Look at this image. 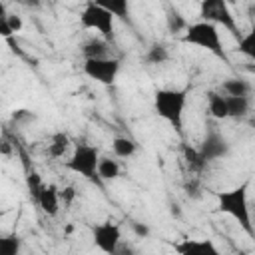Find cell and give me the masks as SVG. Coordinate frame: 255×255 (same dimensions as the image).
Here are the masks:
<instances>
[{"mask_svg": "<svg viewBox=\"0 0 255 255\" xmlns=\"http://www.w3.org/2000/svg\"><path fill=\"white\" fill-rule=\"evenodd\" d=\"M237 52L255 62V26L247 34L237 38Z\"/></svg>", "mask_w": 255, "mask_h": 255, "instance_id": "obj_20", "label": "cell"}, {"mask_svg": "<svg viewBox=\"0 0 255 255\" xmlns=\"http://www.w3.org/2000/svg\"><path fill=\"white\" fill-rule=\"evenodd\" d=\"M94 2L106 8L108 12H112L120 20H128L129 16V0H94Z\"/></svg>", "mask_w": 255, "mask_h": 255, "instance_id": "obj_17", "label": "cell"}, {"mask_svg": "<svg viewBox=\"0 0 255 255\" xmlns=\"http://www.w3.org/2000/svg\"><path fill=\"white\" fill-rule=\"evenodd\" d=\"M36 203L40 205V209H42L46 215H50V217L58 215V211H60V203H62V201H60V189H58L54 183L44 185V189L40 191Z\"/></svg>", "mask_w": 255, "mask_h": 255, "instance_id": "obj_10", "label": "cell"}, {"mask_svg": "<svg viewBox=\"0 0 255 255\" xmlns=\"http://www.w3.org/2000/svg\"><path fill=\"white\" fill-rule=\"evenodd\" d=\"M217 209L231 215L249 237L255 235V223L251 219V207L247 203V183H241L233 189L217 191Z\"/></svg>", "mask_w": 255, "mask_h": 255, "instance_id": "obj_1", "label": "cell"}, {"mask_svg": "<svg viewBox=\"0 0 255 255\" xmlns=\"http://www.w3.org/2000/svg\"><path fill=\"white\" fill-rule=\"evenodd\" d=\"M221 88L227 96H249L251 94V84L243 78H229L223 82Z\"/></svg>", "mask_w": 255, "mask_h": 255, "instance_id": "obj_19", "label": "cell"}, {"mask_svg": "<svg viewBox=\"0 0 255 255\" xmlns=\"http://www.w3.org/2000/svg\"><path fill=\"white\" fill-rule=\"evenodd\" d=\"M183 42L191 44V46H199V48L211 52L219 60H227V54L221 44V34L217 30V26L211 22L199 20V22L189 24L187 30L183 32Z\"/></svg>", "mask_w": 255, "mask_h": 255, "instance_id": "obj_3", "label": "cell"}, {"mask_svg": "<svg viewBox=\"0 0 255 255\" xmlns=\"http://www.w3.org/2000/svg\"><path fill=\"white\" fill-rule=\"evenodd\" d=\"M169 60V50L163 44H151L145 52V62L149 66H159Z\"/></svg>", "mask_w": 255, "mask_h": 255, "instance_id": "obj_22", "label": "cell"}, {"mask_svg": "<svg viewBox=\"0 0 255 255\" xmlns=\"http://www.w3.org/2000/svg\"><path fill=\"white\" fill-rule=\"evenodd\" d=\"M2 18L8 22V26L14 30V34H16V32H20V30H22V26H24L22 18H20V16H16V14H6V16H2Z\"/></svg>", "mask_w": 255, "mask_h": 255, "instance_id": "obj_27", "label": "cell"}, {"mask_svg": "<svg viewBox=\"0 0 255 255\" xmlns=\"http://www.w3.org/2000/svg\"><path fill=\"white\" fill-rule=\"evenodd\" d=\"M131 229H133V233H135L137 237H147V235H149V227H147L145 223L133 221V223H131Z\"/></svg>", "mask_w": 255, "mask_h": 255, "instance_id": "obj_28", "label": "cell"}, {"mask_svg": "<svg viewBox=\"0 0 255 255\" xmlns=\"http://www.w3.org/2000/svg\"><path fill=\"white\" fill-rule=\"evenodd\" d=\"M175 251L181 255H215L219 253V249L209 241V239H201V241H193V239H183L181 243L175 245Z\"/></svg>", "mask_w": 255, "mask_h": 255, "instance_id": "obj_11", "label": "cell"}, {"mask_svg": "<svg viewBox=\"0 0 255 255\" xmlns=\"http://www.w3.org/2000/svg\"><path fill=\"white\" fill-rule=\"evenodd\" d=\"M98 163H100V149L90 143H78L70 159H66L64 167L74 171L76 175H82L86 179L98 177Z\"/></svg>", "mask_w": 255, "mask_h": 255, "instance_id": "obj_5", "label": "cell"}, {"mask_svg": "<svg viewBox=\"0 0 255 255\" xmlns=\"http://www.w3.org/2000/svg\"><path fill=\"white\" fill-rule=\"evenodd\" d=\"M187 94L189 90H173V88H161L153 94V108L155 114L165 120L175 131H181L183 128V112L187 106Z\"/></svg>", "mask_w": 255, "mask_h": 255, "instance_id": "obj_2", "label": "cell"}, {"mask_svg": "<svg viewBox=\"0 0 255 255\" xmlns=\"http://www.w3.org/2000/svg\"><path fill=\"white\" fill-rule=\"evenodd\" d=\"M181 151H183V159H185V163H187V167L191 171H195V173L203 171V167L207 165V161L203 159L199 147H191L189 143H183L181 145Z\"/></svg>", "mask_w": 255, "mask_h": 255, "instance_id": "obj_16", "label": "cell"}, {"mask_svg": "<svg viewBox=\"0 0 255 255\" xmlns=\"http://www.w3.org/2000/svg\"><path fill=\"white\" fill-rule=\"evenodd\" d=\"M26 183H28V191H30V195L34 197V201L38 199V195H40V191L44 189V181H42V177H40V173H36V171H32V173H28V177H26Z\"/></svg>", "mask_w": 255, "mask_h": 255, "instance_id": "obj_24", "label": "cell"}, {"mask_svg": "<svg viewBox=\"0 0 255 255\" xmlns=\"http://www.w3.org/2000/svg\"><path fill=\"white\" fill-rule=\"evenodd\" d=\"M80 24L86 30H96L104 40H114V28H116V16L96 4L94 0L86 4V8L80 14Z\"/></svg>", "mask_w": 255, "mask_h": 255, "instance_id": "obj_4", "label": "cell"}, {"mask_svg": "<svg viewBox=\"0 0 255 255\" xmlns=\"http://www.w3.org/2000/svg\"><path fill=\"white\" fill-rule=\"evenodd\" d=\"M16 2L22 6H28V8H38L42 4V0H16Z\"/></svg>", "mask_w": 255, "mask_h": 255, "instance_id": "obj_30", "label": "cell"}, {"mask_svg": "<svg viewBox=\"0 0 255 255\" xmlns=\"http://www.w3.org/2000/svg\"><path fill=\"white\" fill-rule=\"evenodd\" d=\"M94 243L100 251L104 253H118V247L122 243V229L118 223L114 221H104V223H98L94 229Z\"/></svg>", "mask_w": 255, "mask_h": 255, "instance_id": "obj_8", "label": "cell"}, {"mask_svg": "<svg viewBox=\"0 0 255 255\" xmlns=\"http://www.w3.org/2000/svg\"><path fill=\"white\" fill-rule=\"evenodd\" d=\"M199 18L205 20V22H211L215 26H223L225 30H229L233 36L239 38L237 22H235V16H233L227 0H201Z\"/></svg>", "mask_w": 255, "mask_h": 255, "instance_id": "obj_6", "label": "cell"}, {"mask_svg": "<svg viewBox=\"0 0 255 255\" xmlns=\"http://www.w3.org/2000/svg\"><path fill=\"white\" fill-rule=\"evenodd\" d=\"M199 151L203 155V159L209 163V161H215V159H221L229 153V143L227 139L217 131V129H209L199 145Z\"/></svg>", "mask_w": 255, "mask_h": 255, "instance_id": "obj_9", "label": "cell"}, {"mask_svg": "<svg viewBox=\"0 0 255 255\" xmlns=\"http://www.w3.org/2000/svg\"><path fill=\"white\" fill-rule=\"evenodd\" d=\"M251 14H255V6H251Z\"/></svg>", "mask_w": 255, "mask_h": 255, "instance_id": "obj_34", "label": "cell"}, {"mask_svg": "<svg viewBox=\"0 0 255 255\" xmlns=\"http://www.w3.org/2000/svg\"><path fill=\"white\" fill-rule=\"evenodd\" d=\"M165 20H167V30H169L171 34L185 32V30H187V26H189V24L185 22V18L181 16V12H179V10H175V8H171V10L167 12Z\"/></svg>", "mask_w": 255, "mask_h": 255, "instance_id": "obj_23", "label": "cell"}, {"mask_svg": "<svg viewBox=\"0 0 255 255\" xmlns=\"http://www.w3.org/2000/svg\"><path fill=\"white\" fill-rule=\"evenodd\" d=\"M12 34H14V30H12V28L8 26V22L2 18V20H0V36H2V38H10Z\"/></svg>", "mask_w": 255, "mask_h": 255, "instance_id": "obj_29", "label": "cell"}, {"mask_svg": "<svg viewBox=\"0 0 255 255\" xmlns=\"http://www.w3.org/2000/svg\"><path fill=\"white\" fill-rule=\"evenodd\" d=\"M249 128L255 131V116H251V118H249Z\"/></svg>", "mask_w": 255, "mask_h": 255, "instance_id": "obj_32", "label": "cell"}, {"mask_svg": "<svg viewBox=\"0 0 255 255\" xmlns=\"http://www.w3.org/2000/svg\"><path fill=\"white\" fill-rule=\"evenodd\" d=\"M2 155H10V145H8V141L2 143Z\"/></svg>", "mask_w": 255, "mask_h": 255, "instance_id": "obj_31", "label": "cell"}, {"mask_svg": "<svg viewBox=\"0 0 255 255\" xmlns=\"http://www.w3.org/2000/svg\"><path fill=\"white\" fill-rule=\"evenodd\" d=\"M120 60L118 58H90L84 62V74L90 80H96L102 86H112L120 74Z\"/></svg>", "mask_w": 255, "mask_h": 255, "instance_id": "obj_7", "label": "cell"}, {"mask_svg": "<svg viewBox=\"0 0 255 255\" xmlns=\"http://www.w3.org/2000/svg\"><path fill=\"white\" fill-rule=\"evenodd\" d=\"M227 108H229V118H245L251 110V100L249 96H227Z\"/></svg>", "mask_w": 255, "mask_h": 255, "instance_id": "obj_14", "label": "cell"}, {"mask_svg": "<svg viewBox=\"0 0 255 255\" xmlns=\"http://www.w3.org/2000/svg\"><path fill=\"white\" fill-rule=\"evenodd\" d=\"M68 147H70V137H68V133L56 131V133L52 135L50 143H48V153H50L52 157H64L66 151H68Z\"/></svg>", "mask_w": 255, "mask_h": 255, "instance_id": "obj_18", "label": "cell"}, {"mask_svg": "<svg viewBox=\"0 0 255 255\" xmlns=\"http://www.w3.org/2000/svg\"><path fill=\"white\" fill-rule=\"evenodd\" d=\"M18 251H20V239L18 237L8 235V237L0 239V253L2 255H16Z\"/></svg>", "mask_w": 255, "mask_h": 255, "instance_id": "obj_25", "label": "cell"}, {"mask_svg": "<svg viewBox=\"0 0 255 255\" xmlns=\"http://www.w3.org/2000/svg\"><path fill=\"white\" fill-rule=\"evenodd\" d=\"M120 163L112 157H100V163H98V177L102 179H116L120 177Z\"/></svg>", "mask_w": 255, "mask_h": 255, "instance_id": "obj_21", "label": "cell"}, {"mask_svg": "<svg viewBox=\"0 0 255 255\" xmlns=\"http://www.w3.org/2000/svg\"><path fill=\"white\" fill-rule=\"evenodd\" d=\"M207 108L209 114L215 120H225L229 118V108H227V96L219 94V92H207Z\"/></svg>", "mask_w": 255, "mask_h": 255, "instance_id": "obj_12", "label": "cell"}, {"mask_svg": "<svg viewBox=\"0 0 255 255\" xmlns=\"http://www.w3.org/2000/svg\"><path fill=\"white\" fill-rule=\"evenodd\" d=\"M112 149H114L116 157L128 159V157H131L137 151V143L131 137H128V135H118V137L112 139Z\"/></svg>", "mask_w": 255, "mask_h": 255, "instance_id": "obj_15", "label": "cell"}, {"mask_svg": "<svg viewBox=\"0 0 255 255\" xmlns=\"http://www.w3.org/2000/svg\"><path fill=\"white\" fill-rule=\"evenodd\" d=\"M251 219H253V223H255V207L251 209Z\"/></svg>", "mask_w": 255, "mask_h": 255, "instance_id": "obj_33", "label": "cell"}, {"mask_svg": "<svg viewBox=\"0 0 255 255\" xmlns=\"http://www.w3.org/2000/svg\"><path fill=\"white\" fill-rule=\"evenodd\" d=\"M76 199V187L74 185H66L60 189V201L64 203V207H70Z\"/></svg>", "mask_w": 255, "mask_h": 255, "instance_id": "obj_26", "label": "cell"}, {"mask_svg": "<svg viewBox=\"0 0 255 255\" xmlns=\"http://www.w3.org/2000/svg\"><path fill=\"white\" fill-rule=\"evenodd\" d=\"M82 56L86 60H90V58H108L110 56L108 40H104V38H92V40H88L82 46Z\"/></svg>", "mask_w": 255, "mask_h": 255, "instance_id": "obj_13", "label": "cell"}]
</instances>
